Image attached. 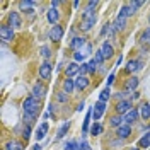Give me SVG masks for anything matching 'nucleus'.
<instances>
[{"mask_svg":"<svg viewBox=\"0 0 150 150\" xmlns=\"http://www.w3.org/2000/svg\"><path fill=\"white\" fill-rule=\"evenodd\" d=\"M39 108H41V101L36 99L34 96H29L24 99L22 103V111H24V120L28 121V125L31 126V123L36 120L38 112H39Z\"/></svg>","mask_w":150,"mask_h":150,"instance_id":"f257e3e1","label":"nucleus"},{"mask_svg":"<svg viewBox=\"0 0 150 150\" xmlns=\"http://www.w3.org/2000/svg\"><path fill=\"white\" fill-rule=\"evenodd\" d=\"M97 22V16H96V12L94 10H89V9H84L82 12V21H80V29L87 33V31H91L92 26Z\"/></svg>","mask_w":150,"mask_h":150,"instance_id":"f03ea898","label":"nucleus"},{"mask_svg":"<svg viewBox=\"0 0 150 150\" xmlns=\"http://www.w3.org/2000/svg\"><path fill=\"white\" fill-rule=\"evenodd\" d=\"M16 36V33H14V29L10 28L9 24H4L2 28H0V39L4 41V43H10L12 39Z\"/></svg>","mask_w":150,"mask_h":150,"instance_id":"7ed1b4c3","label":"nucleus"},{"mask_svg":"<svg viewBox=\"0 0 150 150\" xmlns=\"http://www.w3.org/2000/svg\"><path fill=\"white\" fill-rule=\"evenodd\" d=\"M106 106H108V103H103V101H97V103L94 104V108H92V118H94V121H99V120L103 118L104 111H106Z\"/></svg>","mask_w":150,"mask_h":150,"instance_id":"20e7f679","label":"nucleus"},{"mask_svg":"<svg viewBox=\"0 0 150 150\" xmlns=\"http://www.w3.org/2000/svg\"><path fill=\"white\" fill-rule=\"evenodd\" d=\"M131 109H133V106H131L130 99L118 101V104H116V114H121V116H125V114H126V112H130Z\"/></svg>","mask_w":150,"mask_h":150,"instance_id":"39448f33","label":"nucleus"},{"mask_svg":"<svg viewBox=\"0 0 150 150\" xmlns=\"http://www.w3.org/2000/svg\"><path fill=\"white\" fill-rule=\"evenodd\" d=\"M46 92H48V91H46V85L43 84V82H36V84L33 85V94H31V96H34L36 99H39V101H41V99L46 96Z\"/></svg>","mask_w":150,"mask_h":150,"instance_id":"423d86ee","label":"nucleus"},{"mask_svg":"<svg viewBox=\"0 0 150 150\" xmlns=\"http://www.w3.org/2000/svg\"><path fill=\"white\" fill-rule=\"evenodd\" d=\"M51 74H53V67L50 65L48 62H45L43 65L39 67V77H41L43 80H50V79H51Z\"/></svg>","mask_w":150,"mask_h":150,"instance_id":"0eeeda50","label":"nucleus"},{"mask_svg":"<svg viewBox=\"0 0 150 150\" xmlns=\"http://www.w3.org/2000/svg\"><path fill=\"white\" fill-rule=\"evenodd\" d=\"M89 84H91V80H89L87 75H77V79H75V89H77V91H84V89H87Z\"/></svg>","mask_w":150,"mask_h":150,"instance_id":"6e6552de","label":"nucleus"},{"mask_svg":"<svg viewBox=\"0 0 150 150\" xmlns=\"http://www.w3.org/2000/svg\"><path fill=\"white\" fill-rule=\"evenodd\" d=\"M63 33L65 31H63L62 26H58V24L56 26H51V29H50V39L51 41H60L63 38Z\"/></svg>","mask_w":150,"mask_h":150,"instance_id":"1a4fd4ad","label":"nucleus"},{"mask_svg":"<svg viewBox=\"0 0 150 150\" xmlns=\"http://www.w3.org/2000/svg\"><path fill=\"white\" fill-rule=\"evenodd\" d=\"M138 116H140V109H138V108H133V109H131L130 112H126V114H125L123 118H125V123L131 126L133 123L138 120Z\"/></svg>","mask_w":150,"mask_h":150,"instance_id":"9d476101","label":"nucleus"},{"mask_svg":"<svg viewBox=\"0 0 150 150\" xmlns=\"http://www.w3.org/2000/svg\"><path fill=\"white\" fill-rule=\"evenodd\" d=\"M9 26L12 29H19L22 26V21H21V16H19L17 12H9Z\"/></svg>","mask_w":150,"mask_h":150,"instance_id":"9b49d317","label":"nucleus"},{"mask_svg":"<svg viewBox=\"0 0 150 150\" xmlns=\"http://www.w3.org/2000/svg\"><path fill=\"white\" fill-rule=\"evenodd\" d=\"M80 75V65L77 63V62H72V63H68L65 68V75H67V79H72L74 75Z\"/></svg>","mask_w":150,"mask_h":150,"instance_id":"f8f14e48","label":"nucleus"},{"mask_svg":"<svg viewBox=\"0 0 150 150\" xmlns=\"http://www.w3.org/2000/svg\"><path fill=\"white\" fill-rule=\"evenodd\" d=\"M101 53H103L104 60H108V58H112L114 56V48H112L111 43H108V41H104L103 46H101V50H99Z\"/></svg>","mask_w":150,"mask_h":150,"instance_id":"ddd939ff","label":"nucleus"},{"mask_svg":"<svg viewBox=\"0 0 150 150\" xmlns=\"http://www.w3.org/2000/svg\"><path fill=\"white\" fill-rule=\"evenodd\" d=\"M46 17H48V21H50V24L56 26V24H58V21H60V12H58V9L50 7L48 12H46Z\"/></svg>","mask_w":150,"mask_h":150,"instance_id":"4468645a","label":"nucleus"},{"mask_svg":"<svg viewBox=\"0 0 150 150\" xmlns=\"http://www.w3.org/2000/svg\"><path fill=\"white\" fill-rule=\"evenodd\" d=\"M143 65V62L142 60H130L128 63H126V72L128 74H135V72H138Z\"/></svg>","mask_w":150,"mask_h":150,"instance_id":"2eb2a0df","label":"nucleus"},{"mask_svg":"<svg viewBox=\"0 0 150 150\" xmlns=\"http://www.w3.org/2000/svg\"><path fill=\"white\" fill-rule=\"evenodd\" d=\"M48 130H50V125H48L46 121H45V123H41V125H39V126L36 128V135H34V137H36V140H38V142H39V140H43V138L46 137Z\"/></svg>","mask_w":150,"mask_h":150,"instance_id":"dca6fc26","label":"nucleus"},{"mask_svg":"<svg viewBox=\"0 0 150 150\" xmlns=\"http://www.w3.org/2000/svg\"><path fill=\"white\" fill-rule=\"evenodd\" d=\"M116 135H118V138H120V140H125V138H128V137L131 135V126L125 123L123 126H120V128L116 130Z\"/></svg>","mask_w":150,"mask_h":150,"instance_id":"f3484780","label":"nucleus"},{"mask_svg":"<svg viewBox=\"0 0 150 150\" xmlns=\"http://www.w3.org/2000/svg\"><path fill=\"white\" fill-rule=\"evenodd\" d=\"M85 45H87L85 38L77 36V38H74V39H72V43H70V48H72V50H75V51H80V50L85 46Z\"/></svg>","mask_w":150,"mask_h":150,"instance_id":"a211bd4d","label":"nucleus"},{"mask_svg":"<svg viewBox=\"0 0 150 150\" xmlns=\"http://www.w3.org/2000/svg\"><path fill=\"white\" fill-rule=\"evenodd\" d=\"M137 87H138V77L135 75V77H130V79L126 80V84H125V91H126V92H135Z\"/></svg>","mask_w":150,"mask_h":150,"instance_id":"6ab92c4d","label":"nucleus"},{"mask_svg":"<svg viewBox=\"0 0 150 150\" xmlns=\"http://www.w3.org/2000/svg\"><path fill=\"white\" fill-rule=\"evenodd\" d=\"M121 12L123 16H126V17H131V16H135V12H137V9H135V5L131 4V2H126L125 5L121 7Z\"/></svg>","mask_w":150,"mask_h":150,"instance_id":"aec40b11","label":"nucleus"},{"mask_svg":"<svg viewBox=\"0 0 150 150\" xmlns=\"http://www.w3.org/2000/svg\"><path fill=\"white\" fill-rule=\"evenodd\" d=\"M126 21H128V17H126V16H123L121 12H120L112 26H114V29H116V31H121V29H125V26H126Z\"/></svg>","mask_w":150,"mask_h":150,"instance_id":"412c9836","label":"nucleus"},{"mask_svg":"<svg viewBox=\"0 0 150 150\" xmlns=\"http://www.w3.org/2000/svg\"><path fill=\"white\" fill-rule=\"evenodd\" d=\"M109 125H111V126H114V128L118 130L120 126H123V125H125V118H123L121 114H114V116H111V120H109Z\"/></svg>","mask_w":150,"mask_h":150,"instance_id":"4be33fe9","label":"nucleus"},{"mask_svg":"<svg viewBox=\"0 0 150 150\" xmlns=\"http://www.w3.org/2000/svg\"><path fill=\"white\" fill-rule=\"evenodd\" d=\"M5 150H24V145L19 140H9L5 143Z\"/></svg>","mask_w":150,"mask_h":150,"instance_id":"5701e85b","label":"nucleus"},{"mask_svg":"<svg viewBox=\"0 0 150 150\" xmlns=\"http://www.w3.org/2000/svg\"><path fill=\"white\" fill-rule=\"evenodd\" d=\"M62 85H63V92H67V94H72L75 91V80L74 79H65Z\"/></svg>","mask_w":150,"mask_h":150,"instance_id":"b1692460","label":"nucleus"},{"mask_svg":"<svg viewBox=\"0 0 150 150\" xmlns=\"http://www.w3.org/2000/svg\"><path fill=\"white\" fill-rule=\"evenodd\" d=\"M138 109H140V116H142V118H143L145 121H149V120H150V104L149 103H143Z\"/></svg>","mask_w":150,"mask_h":150,"instance_id":"393cba45","label":"nucleus"},{"mask_svg":"<svg viewBox=\"0 0 150 150\" xmlns=\"http://www.w3.org/2000/svg\"><path fill=\"white\" fill-rule=\"evenodd\" d=\"M33 5H34V2H31V0H21L19 2V9L26 10V12H33Z\"/></svg>","mask_w":150,"mask_h":150,"instance_id":"a878e982","label":"nucleus"},{"mask_svg":"<svg viewBox=\"0 0 150 150\" xmlns=\"http://www.w3.org/2000/svg\"><path fill=\"white\" fill-rule=\"evenodd\" d=\"M138 147H142V149H149L150 147V131H147L140 140H138Z\"/></svg>","mask_w":150,"mask_h":150,"instance_id":"bb28decb","label":"nucleus"},{"mask_svg":"<svg viewBox=\"0 0 150 150\" xmlns=\"http://www.w3.org/2000/svg\"><path fill=\"white\" fill-rule=\"evenodd\" d=\"M68 128H70V121L63 123L62 126H60V130H58V133H56V140H62L63 137L67 135V131H68Z\"/></svg>","mask_w":150,"mask_h":150,"instance_id":"cd10ccee","label":"nucleus"},{"mask_svg":"<svg viewBox=\"0 0 150 150\" xmlns=\"http://www.w3.org/2000/svg\"><path fill=\"white\" fill-rule=\"evenodd\" d=\"M103 125L101 123H97V121H94V125L91 126V135H94V137H97V135H103Z\"/></svg>","mask_w":150,"mask_h":150,"instance_id":"c85d7f7f","label":"nucleus"},{"mask_svg":"<svg viewBox=\"0 0 150 150\" xmlns=\"http://www.w3.org/2000/svg\"><path fill=\"white\" fill-rule=\"evenodd\" d=\"M111 97V89L109 87H104L101 94H99V101H103V103H108V99Z\"/></svg>","mask_w":150,"mask_h":150,"instance_id":"c756f323","label":"nucleus"},{"mask_svg":"<svg viewBox=\"0 0 150 150\" xmlns=\"http://www.w3.org/2000/svg\"><path fill=\"white\" fill-rule=\"evenodd\" d=\"M91 118H92V109L87 112V116H85V120H84V126H82V133H87L89 131V123H91Z\"/></svg>","mask_w":150,"mask_h":150,"instance_id":"7c9ffc66","label":"nucleus"},{"mask_svg":"<svg viewBox=\"0 0 150 150\" xmlns=\"http://www.w3.org/2000/svg\"><path fill=\"white\" fill-rule=\"evenodd\" d=\"M140 41L143 43V45H147V43H150V26L143 33H142V38H140Z\"/></svg>","mask_w":150,"mask_h":150,"instance_id":"2f4dec72","label":"nucleus"},{"mask_svg":"<svg viewBox=\"0 0 150 150\" xmlns=\"http://www.w3.org/2000/svg\"><path fill=\"white\" fill-rule=\"evenodd\" d=\"M79 142L77 140H70V142H67L65 143V150H79Z\"/></svg>","mask_w":150,"mask_h":150,"instance_id":"473e14b6","label":"nucleus"},{"mask_svg":"<svg viewBox=\"0 0 150 150\" xmlns=\"http://www.w3.org/2000/svg\"><path fill=\"white\" fill-rule=\"evenodd\" d=\"M97 62H96V60H91V62H87V72H89V74H94V72H96V70H97Z\"/></svg>","mask_w":150,"mask_h":150,"instance_id":"72a5a7b5","label":"nucleus"},{"mask_svg":"<svg viewBox=\"0 0 150 150\" xmlns=\"http://www.w3.org/2000/svg\"><path fill=\"white\" fill-rule=\"evenodd\" d=\"M74 58H75V62H77V63L80 62V65H82V63H84V60H85V55L82 53V51H77V53L74 55Z\"/></svg>","mask_w":150,"mask_h":150,"instance_id":"f704fd0d","label":"nucleus"},{"mask_svg":"<svg viewBox=\"0 0 150 150\" xmlns=\"http://www.w3.org/2000/svg\"><path fill=\"white\" fill-rule=\"evenodd\" d=\"M29 137H31V126H24V130H22V138H24V140L28 142L29 140Z\"/></svg>","mask_w":150,"mask_h":150,"instance_id":"c9c22d12","label":"nucleus"},{"mask_svg":"<svg viewBox=\"0 0 150 150\" xmlns=\"http://www.w3.org/2000/svg\"><path fill=\"white\" fill-rule=\"evenodd\" d=\"M94 60L97 62V65H103V62H104V56H103V53H101V51H97V53L94 55Z\"/></svg>","mask_w":150,"mask_h":150,"instance_id":"e433bc0d","label":"nucleus"},{"mask_svg":"<svg viewBox=\"0 0 150 150\" xmlns=\"http://www.w3.org/2000/svg\"><path fill=\"white\" fill-rule=\"evenodd\" d=\"M50 55H51V53H50V48H48V46L41 48V56H43L45 60H48V58H50Z\"/></svg>","mask_w":150,"mask_h":150,"instance_id":"4c0bfd02","label":"nucleus"},{"mask_svg":"<svg viewBox=\"0 0 150 150\" xmlns=\"http://www.w3.org/2000/svg\"><path fill=\"white\" fill-rule=\"evenodd\" d=\"M56 99H58L60 103H65V101H67V92H58Z\"/></svg>","mask_w":150,"mask_h":150,"instance_id":"58836bf2","label":"nucleus"},{"mask_svg":"<svg viewBox=\"0 0 150 150\" xmlns=\"http://www.w3.org/2000/svg\"><path fill=\"white\" fill-rule=\"evenodd\" d=\"M79 150H91V147H89V143L85 140H82L80 142V147H79Z\"/></svg>","mask_w":150,"mask_h":150,"instance_id":"ea45409f","label":"nucleus"},{"mask_svg":"<svg viewBox=\"0 0 150 150\" xmlns=\"http://www.w3.org/2000/svg\"><path fill=\"white\" fill-rule=\"evenodd\" d=\"M112 82H114V74H111L109 77H108V84H106V87H111Z\"/></svg>","mask_w":150,"mask_h":150,"instance_id":"a19ab883","label":"nucleus"},{"mask_svg":"<svg viewBox=\"0 0 150 150\" xmlns=\"http://www.w3.org/2000/svg\"><path fill=\"white\" fill-rule=\"evenodd\" d=\"M60 5H62V2H58V0H51V7H53V9H58Z\"/></svg>","mask_w":150,"mask_h":150,"instance_id":"79ce46f5","label":"nucleus"},{"mask_svg":"<svg viewBox=\"0 0 150 150\" xmlns=\"http://www.w3.org/2000/svg\"><path fill=\"white\" fill-rule=\"evenodd\" d=\"M33 150H43V147H41V145H39V143H36V145H34V147H33Z\"/></svg>","mask_w":150,"mask_h":150,"instance_id":"37998d69","label":"nucleus"},{"mask_svg":"<svg viewBox=\"0 0 150 150\" xmlns=\"http://www.w3.org/2000/svg\"><path fill=\"white\" fill-rule=\"evenodd\" d=\"M82 109H84V103H80L79 106H77V111H82Z\"/></svg>","mask_w":150,"mask_h":150,"instance_id":"c03bdc74","label":"nucleus"}]
</instances>
